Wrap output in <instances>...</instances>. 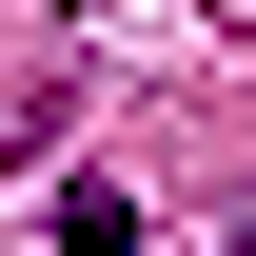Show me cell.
Instances as JSON below:
<instances>
[{
  "label": "cell",
  "mask_w": 256,
  "mask_h": 256,
  "mask_svg": "<svg viewBox=\"0 0 256 256\" xmlns=\"http://www.w3.org/2000/svg\"><path fill=\"white\" fill-rule=\"evenodd\" d=\"M60 256H138V197H118V178H79V197H60Z\"/></svg>",
  "instance_id": "1"
},
{
  "label": "cell",
  "mask_w": 256,
  "mask_h": 256,
  "mask_svg": "<svg viewBox=\"0 0 256 256\" xmlns=\"http://www.w3.org/2000/svg\"><path fill=\"white\" fill-rule=\"evenodd\" d=\"M236 256H256V217H236Z\"/></svg>",
  "instance_id": "2"
}]
</instances>
